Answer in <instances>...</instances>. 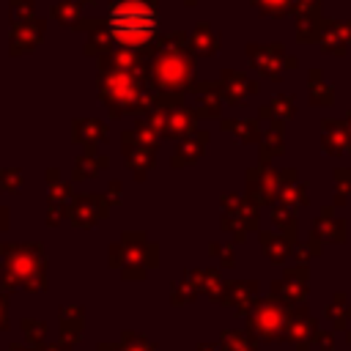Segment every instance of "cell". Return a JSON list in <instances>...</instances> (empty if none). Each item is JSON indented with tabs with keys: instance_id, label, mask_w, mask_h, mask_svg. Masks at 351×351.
Wrapping results in <instances>:
<instances>
[{
	"instance_id": "6da1fadb",
	"label": "cell",
	"mask_w": 351,
	"mask_h": 351,
	"mask_svg": "<svg viewBox=\"0 0 351 351\" xmlns=\"http://www.w3.org/2000/svg\"><path fill=\"white\" fill-rule=\"evenodd\" d=\"M110 27H112L118 41H123L129 47H137L154 33L156 16L140 0H121L110 14Z\"/></svg>"
}]
</instances>
